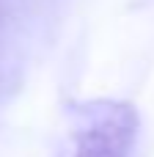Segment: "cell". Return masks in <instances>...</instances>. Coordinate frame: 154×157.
Wrapping results in <instances>:
<instances>
[{"label": "cell", "instance_id": "obj_1", "mask_svg": "<svg viewBox=\"0 0 154 157\" xmlns=\"http://www.w3.org/2000/svg\"><path fill=\"white\" fill-rule=\"evenodd\" d=\"M141 130L135 105L88 99L72 105V157H130Z\"/></svg>", "mask_w": 154, "mask_h": 157}]
</instances>
